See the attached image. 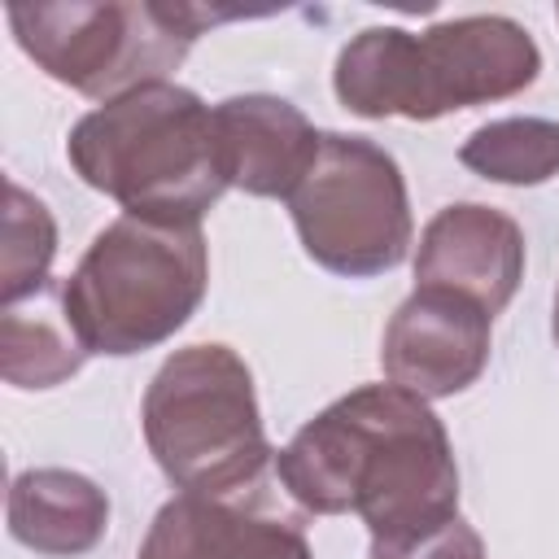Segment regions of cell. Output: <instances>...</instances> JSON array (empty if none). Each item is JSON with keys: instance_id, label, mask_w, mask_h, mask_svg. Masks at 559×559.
Returning a JSON list of instances; mask_svg holds the SVG:
<instances>
[{"instance_id": "6da1fadb", "label": "cell", "mask_w": 559, "mask_h": 559, "mask_svg": "<svg viewBox=\"0 0 559 559\" xmlns=\"http://www.w3.org/2000/svg\"><path fill=\"white\" fill-rule=\"evenodd\" d=\"M314 515H358L371 542L459 515V467L441 419L397 384H362L323 406L275 459Z\"/></svg>"}, {"instance_id": "7a4b0ae2", "label": "cell", "mask_w": 559, "mask_h": 559, "mask_svg": "<svg viewBox=\"0 0 559 559\" xmlns=\"http://www.w3.org/2000/svg\"><path fill=\"white\" fill-rule=\"evenodd\" d=\"M537 70L542 52L520 22L502 13H472L428 31H358L336 57L332 87L358 118L432 122L472 105L507 100L533 87Z\"/></svg>"}, {"instance_id": "3957f363", "label": "cell", "mask_w": 559, "mask_h": 559, "mask_svg": "<svg viewBox=\"0 0 559 559\" xmlns=\"http://www.w3.org/2000/svg\"><path fill=\"white\" fill-rule=\"evenodd\" d=\"M66 157L87 188L157 223H201L231 188L214 109L179 83H144L83 114L66 140Z\"/></svg>"}, {"instance_id": "277c9868", "label": "cell", "mask_w": 559, "mask_h": 559, "mask_svg": "<svg viewBox=\"0 0 559 559\" xmlns=\"http://www.w3.org/2000/svg\"><path fill=\"white\" fill-rule=\"evenodd\" d=\"M210 284L201 223L122 214L109 223L61 288L66 328L87 354L127 358L170 341Z\"/></svg>"}, {"instance_id": "5b68a950", "label": "cell", "mask_w": 559, "mask_h": 559, "mask_svg": "<svg viewBox=\"0 0 559 559\" xmlns=\"http://www.w3.org/2000/svg\"><path fill=\"white\" fill-rule=\"evenodd\" d=\"M227 17L249 13L153 0L9 4V26L22 52L48 79L105 105L144 83H166V74L188 57L197 35Z\"/></svg>"}, {"instance_id": "8992f818", "label": "cell", "mask_w": 559, "mask_h": 559, "mask_svg": "<svg viewBox=\"0 0 559 559\" xmlns=\"http://www.w3.org/2000/svg\"><path fill=\"white\" fill-rule=\"evenodd\" d=\"M144 441L183 493H236L271 459L245 358L227 345L175 349L144 389Z\"/></svg>"}, {"instance_id": "52a82bcc", "label": "cell", "mask_w": 559, "mask_h": 559, "mask_svg": "<svg viewBox=\"0 0 559 559\" xmlns=\"http://www.w3.org/2000/svg\"><path fill=\"white\" fill-rule=\"evenodd\" d=\"M301 249L332 275L393 271L411 249V197L397 162L362 140L328 131L310 175L288 197Z\"/></svg>"}, {"instance_id": "ba28073f", "label": "cell", "mask_w": 559, "mask_h": 559, "mask_svg": "<svg viewBox=\"0 0 559 559\" xmlns=\"http://www.w3.org/2000/svg\"><path fill=\"white\" fill-rule=\"evenodd\" d=\"M493 314L463 293L415 284V293L393 310L380 345L389 384L432 402L454 397L489 362Z\"/></svg>"}, {"instance_id": "9c48e42d", "label": "cell", "mask_w": 559, "mask_h": 559, "mask_svg": "<svg viewBox=\"0 0 559 559\" xmlns=\"http://www.w3.org/2000/svg\"><path fill=\"white\" fill-rule=\"evenodd\" d=\"M524 280V231L502 210L463 201L445 205L419 236L415 284L450 288L502 314Z\"/></svg>"}, {"instance_id": "30bf717a", "label": "cell", "mask_w": 559, "mask_h": 559, "mask_svg": "<svg viewBox=\"0 0 559 559\" xmlns=\"http://www.w3.org/2000/svg\"><path fill=\"white\" fill-rule=\"evenodd\" d=\"M223 175L249 197H293L310 175L323 135L280 96H227L214 105Z\"/></svg>"}, {"instance_id": "8fae6325", "label": "cell", "mask_w": 559, "mask_h": 559, "mask_svg": "<svg viewBox=\"0 0 559 559\" xmlns=\"http://www.w3.org/2000/svg\"><path fill=\"white\" fill-rule=\"evenodd\" d=\"M135 559H310V546L284 515L236 507L227 493H179L153 515Z\"/></svg>"}, {"instance_id": "7c38bea8", "label": "cell", "mask_w": 559, "mask_h": 559, "mask_svg": "<svg viewBox=\"0 0 559 559\" xmlns=\"http://www.w3.org/2000/svg\"><path fill=\"white\" fill-rule=\"evenodd\" d=\"M4 515H9V533L22 546H31L39 555L74 559V555H87L105 537L109 498L79 472L31 467V472L13 476Z\"/></svg>"}, {"instance_id": "4fadbf2b", "label": "cell", "mask_w": 559, "mask_h": 559, "mask_svg": "<svg viewBox=\"0 0 559 559\" xmlns=\"http://www.w3.org/2000/svg\"><path fill=\"white\" fill-rule=\"evenodd\" d=\"M459 162L493 183H546L559 175V122L555 118H498L476 127Z\"/></svg>"}, {"instance_id": "5bb4252c", "label": "cell", "mask_w": 559, "mask_h": 559, "mask_svg": "<svg viewBox=\"0 0 559 559\" xmlns=\"http://www.w3.org/2000/svg\"><path fill=\"white\" fill-rule=\"evenodd\" d=\"M87 349L74 341L70 328L52 323L48 314H22L17 306L0 319V371L13 389H52L83 367Z\"/></svg>"}, {"instance_id": "9a60e30c", "label": "cell", "mask_w": 559, "mask_h": 559, "mask_svg": "<svg viewBox=\"0 0 559 559\" xmlns=\"http://www.w3.org/2000/svg\"><path fill=\"white\" fill-rule=\"evenodd\" d=\"M57 258V223L39 197H31L22 183L9 179V210H4V275L0 297L4 306H17L22 297H35L48 280V266Z\"/></svg>"}, {"instance_id": "2e32d148", "label": "cell", "mask_w": 559, "mask_h": 559, "mask_svg": "<svg viewBox=\"0 0 559 559\" xmlns=\"http://www.w3.org/2000/svg\"><path fill=\"white\" fill-rule=\"evenodd\" d=\"M371 559H489V555H485L480 533L463 515H450L432 528L371 542Z\"/></svg>"}, {"instance_id": "e0dca14e", "label": "cell", "mask_w": 559, "mask_h": 559, "mask_svg": "<svg viewBox=\"0 0 559 559\" xmlns=\"http://www.w3.org/2000/svg\"><path fill=\"white\" fill-rule=\"evenodd\" d=\"M555 345H559V293H555Z\"/></svg>"}, {"instance_id": "ac0fdd59", "label": "cell", "mask_w": 559, "mask_h": 559, "mask_svg": "<svg viewBox=\"0 0 559 559\" xmlns=\"http://www.w3.org/2000/svg\"><path fill=\"white\" fill-rule=\"evenodd\" d=\"M555 17H559V9H555Z\"/></svg>"}]
</instances>
